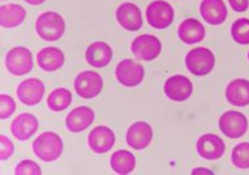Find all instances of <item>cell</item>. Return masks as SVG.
Returning <instances> with one entry per match:
<instances>
[{
  "mask_svg": "<svg viewBox=\"0 0 249 175\" xmlns=\"http://www.w3.org/2000/svg\"><path fill=\"white\" fill-rule=\"evenodd\" d=\"M66 24L59 13L48 11L41 13L36 21V32L39 38L48 42H54L65 34Z\"/></svg>",
  "mask_w": 249,
  "mask_h": 175,
  "instance_id": "obj_1",
  "label": "cell"
},
{
  "mask_svg": "<svg viewBox=\"0 0 249 175\" xmlns=\"http://www.w3.org/2000/svg\"><path fill=\"white\" fill-rule=\"evenodd\" d=\"M33 152L43 162H53L63 152V141L55 132H43L33 141Z\"/></svg>",
  "mask_w": 249,
  "mask_h": 175,
  "instance_id": "obj_2",
  "label": "cell"
},
{
  "mask_svg": "<svg viewBox=\"0 0 249 175\" xmlns=\"http://www.w3.org/2000/svg\"><path fill=\"white\" fill-rule=\"evenodd\" d=\"M185 65L194 76H206L214 68L215 56L206 47H197L186 54Z\"/></svg>",
  "mask_w": 249,
  "mask_h": 175,
  "instance_id": "obj_3",
  "label": "cell"
},
{
  "mask_svg": "<svg viewBox=\"0 0 249 175\" xmlns=\"http://www.w3.org/2000/svg\"><path fill=\"white\" fill-rule=\"evenodd\" d=\"M5 67L15 76H22L33 68V55L29 48L18 46L11 48L5 55Z\"/></svg>",
  "mask_w": 249,
  "mask_h": 175,
  "instance_id": "obj_4",
  "label": "cell"
},
{
  "mask_svg": "<svg viewBox=\"0 0 249 175\" xmlns=\"http://www.w3.org/2000/svg\"><path fill=\"white\" fill-rule=\"evenodd\" d=\"M147 21L155 29H165L171 25L175 18L172 5L164 0H155L146 11Z\"/></svg>",
  "mask_w": 249,
  "mask_h": 175,
  "instance_id": "obj_5",
  "label": "cell"
},
{
  "mask_svg": "<svg viewBox=\"0 0 249 175\" xmlns=\"http://www.w3.org/2000/svg\"><path fill=\"white\" fill-rule=\"evenodd\" d=\"M116 77L124 86L134 88L144 79V67L134 59H124L116 67Z\"/></svg>",
  "mask_w": 249,
  "mask_h": 175,
  "instance_id": "obj_6",
  "label": "cell"
},
{
  "mask_svg": "<svg viewBox=\"0 0 249 175\" xmlns=\"http://www.w3.org/2000/svg\"><path fill=\"white\" fill-rule=\"evenodd\" d=\"M73 86H75L76 93L82 98H95L103 90V77L93 71H84V72L77 75L75 82H73Z\"/></svg>",
  "mask_w": 249,
  "mask_h": 175,
  "instance_id": "obj_7",
  "label": "cell"
},
{
  "mask_svg": "<svg viewBox=\"0 0 249 175\" xmlns=\"http://www.w3.org/2000/svg\"><path fill=\"white\" fill-rule=\"evenodd\" d=\"M219 128L230 139H239L244 136L248 129V119L239 111H226L220 116Z\"/></svg>",
  "mask_w": 249,
  "mask_h": 175,
  "instance_id": "obj_8",
  "label": "cell"
},
{
  "mask_svg": "<svg viewBox=\"0 0 249 175\" xmlns=\"http://www.w3.org/2000/svg\"><path fill=\"white\" fill-rule=\"evenodd\" d=\"M131 51L138 59L151 62L160 55L161 42L155 35L143 34L134 39L131 43Z\"/></svg>",
  "mask_w": 249,
  "mask_h": 175,
  "instance_id": "obj_9",
  "label": "cell"
},
{
  "mask_svg": "<svg viewBox=\"0 0 249 175\" xmlns=\"http://www.w3.org/2000/svg\"><path fill=\"white\" fill-rule=\"evenodd\" d=\"M164 93L175 102H184L193 93V84L182 75H176L168 79L164 84Z\"/></svg>",
  "mask_w": 249,
  "mask_h": 175,
  "instance_id": "obj_10",
  "label": "cell"
},
{
  "mask_svg": "<svg viewBox=\"0 0 249 175\" xmlns=\"http://www.w3.org/2000/svg\"><path fill=\"white\" fill-rule=\"evenodd\" d=\"M45 94V85L39 79H26L18 86V97L25 106H36Z\"/></svg>",
  "mask_w": 249,
  "mask_h": 175,
  "instance_id": "obj_11",
  "label": "cell"
},
{
  "mask_svg": "<svg viewBox=\"0 0 249 175\" xmlns=\"http://www.w3.org/2000/svg\"><path fill=\"white\" fill-rule=\"evenodd\" d=\"M154 136L152 127L147 122H135L131 124L126 133V141L129 146L135 150L146 149Z\"/></svg>",
  "mask_w": 249,
  "mask_h": 175,
  "instance_id": "obj_12",
  "label": "cell"
},
{
  "mask_svg": "<svg viewBox=\"0 0 249 175\" xmlns=\"http://www.w3.org/2000/svg\"><path fill=\"white\" fill-rule=\"evenodd\" d=\"M117 21L124 29L129 32H137L142 28L143 17L142 12L137 4L134 3H122L117 8L116 12Z\"/></svg>",
  "mask_w": 249,
  "mask_h": 175,
  "instance_id": "obj_13",
  "label": "cell"
},
{
  "mask_svg": "<svg viewBox=\"0 0 249 175\" xmlns=\"http://www.w3.org/2000/svg\"><path fill=\"white\" fill-rule=\"evenodd\" d=\"M197 152L205 159H218L226 152L223 140L214 133H205L197 141Z\"/></svg>",
  "mask_w": 249,
  "mask_h": 175,
  "instance_id": "obj_14",
  "label": "cell"
},
{
  "mask_svg": "<svg viewBox=\"0 0 249 175\" xmlns=\"http://www.w3.org/2000/svg\"><path fill=\"white\" fill-rule=\"evenodd\" d=\"M116 143V136L107 126H97L88 135V145L95 153L103 154L112 149Z\"/></svg>",
  "mask_w": 249,
  "mask_h": 175,
  "instance_id": "obj_15",
  "label": "cell"
},
{
  "mask_svg": "<svg viewBox=\"0 0 249 175\" xmlns=\"http://www.w3.org/2000/svg\"><path fill=\"white\" fill-rule=\"evenodd\" d=\"M95 120V112L88 106H79L71 110L66 118V127L70 132L77 133L86 131Z\"/></svg>",
  "mask_w": 249,
  "mask_h": 175,
  "instance_id": "obj_16",
  "label": "cell"
},
{
  "mask_svg": "<svg viewBox=\"0 0 249 175\" xmlns=\"http://www.w3.org/2000/svg\"><path fill=\"white\" fill-rule=\"evenodd\" d=\"M38 129V119L33 114L24 112L21 115L16 116L11 124V132L18 140H29Z\"/></svg>",
  "mask_w": 249,
  "mask_h": 175,
  "instance_id": "obj_17",
  "label": "cell"
},
{
  "mask_svg": "<svg viewBox=\"0 0 249 175\" xmlns=\"http://www.w3.org/2000/svg\"><path fill=\"white\" fill-rule=\"evenodd\" d=\"M199 11L203 20L210 25H220L227 18V7L223 0H202Z\"/></svg>",
  "mask_w": 249,
  "mask_h": 175,
  "instance_id": "obj_18",
  "label": "cell"
},
{
  "mask_svg": "<svg viewBox=\"0 0 249 175\" xmlns=\"http://www.w3.org/2000/svg\"><path fill=\"white\" fill-rule=\"evenodd\" d=\"M113 58L112 47L107 42H93L87 47L86 59L87 63L96 68H103L107 67Z\"/></svg>",
  "mask_w": 249,
  "mask_h": 175,
  "instance_id": "obj_19",
  "label": "cell"
},
{
  "mask_svg": "<svg viewBox=\"0 0 249 175\" xmlns=\"http://www.w3.org/2000/svg\"><path fill=\"white\" fill-rule=\"evenodd\" d=\"M226 98L233 106L244 107L249 105V80L236 79L226 88Z\"/></svg>",
  "mask_w": 249,
  "mask_h": 175,
  "instance_id": "obj_20",
  "label": "cell"
},
{
  "mask_svg": "<svg viewBox=\"0 0 249 175\" xmlns=\"http://www.w3.org/2000/svg\"><path fill=\"white\" fill-rule=\"evenodd\" d=\"M178 38L186 45H194L201 42L206 35L205 26L196 18H186L178 26Z\"/></svg>",
  "mask_w": 249,
  "mask_h": 175,
  "instance_id": "obj_21",
  "label": "cell"
},
{
  "mask_svg": "<svg viewBox=\"0 0 249 175\" xmlns=\"http://www.w3.org/2000/svg\"><path fill=\"white\" fill-rule=\"evenodd\" d=\"M37 60L39 68L46 72H53L63 67L65 54L58 47H45L37 54Z\"/></svg>",
  "mask_w": 249,
  "mask_h": 175,
  "instance_id": "obj_22",
  "label": "cell"
},
{
  "mask_svg": "<svg viewBox=\"0 0 249 175\" xmlns=\"http://www.w3.org/2000/svg\"><path fill=\"white\" fill-rule=\"evenodd\" d=\"M26 17V11L18 4L1 5L0 8V24L3 28H16L21 25Z\"/></svg>",
  "mask_w": 249,
  "mask_h": 175,
  "instance_id": "obj_23",
  "label": "cell"
},
{
  "mask_svg": "<svg viewBox=\"0 0 249 175\" xmlns=\"http://www.w3.org/2000/svg\"><path fill=\"white\" fill-rule=\"evenodd\" d=\"M110 166L117 174H130L135 167V157L129 150H117L110 157Z\"/></svg>",
  "mask_w": 249,
  "mask_h": 175,
  "instance_id": "obj_24",
  "label": "cell"
},
{
  "mask_svg": "<svg viewBox=\"0 0 249 175\" xmlns=\"http://www.w3.org/2000/svg\"><path fill=\"white\" fill-rule=\"evenodd\" d=\"M72 102V94L66 88L54 89L48 97V106L53 111H63Z\"/></svg>",
  "mask_w": 249,
  "mask_h": 175,
  "instance_id": "obj_25",
  "label": "cell"
},
{
  "mask_svg": "<svg viewBox=\"0 0 249 175\" xmlns=\"http://www.w3.org/2000/svg\"><path fill=\"white\" fill-rule=\"evenodd\" d=\"M231 35L239 45H249V18H239L233 22Z\"/></svg>",
  "mask_w": 249,
  "mask_h": 175,
  "instance_id": "obj_26",
  "label": "cell"
},
{
  "mask_svg": "<svg viewBox=\"0 0 249 175\" xmlns=\"http://www.w3.org/2000/svg\"><path fill=\"white\" fill-rule=\"evenodd\" d=\"M231 159L237 169H249V143H240L235 146Z\"/></svg>",
  "mask_w": 249,
  "mask_h": 175,
  "instance_id": "obj_27",
  "label": "cell"
},
{
  "mask_svg": "<svg viewBox=\"0 0 249 175\" xmlns=\"http://www.w3.org/2000/svg\"><path fill=\"white\" fill-rule=\"evenodd\" d=\"M41 173H42L41 167L35 161H30V159L21 161L15 169V174L18 175H39Z\"/></svg>",
  "mask_w": 249,
  "mask_h": 175,
  "instance_id": "obj_28",
  "label": "cell"
},
{
  "mask_svg": "<svg viewBox=\"0 0 249 175\" xmlns=\"http://www.w3.org/2000/svg\"><path fill=\"white\" fill-rule=\"evenodd\" d=\"M0 103H1V109H0V118L1 119H7L12 115L15 110H16V103L13 98L8 94H1L0 95Z\"/></svg>",
  "mask_w": 249,
  "mask_h": 175,
  "instance_id": "obj_29",
  "label": "cell"
},
{
  "mask_svg": "<svg viewBox=\"0 0 249 175\" xmlns=\"http://www.w3.org/2000/svg\"><path fill=\"white\" fill-rule=\"evenodd\" d=\"M0 143H1V152H0V156H1V159L5 161V159H8V158L12 157L15 146H13L12 141L9 140L5 135H1V136H0Z\"/></svg>",
  "mask_w": 249,
  "mask_h": 175,
  "instance_id": "obj_30",
  "label": "cell"
},
{
  "mask_svg": "<svg viewBox=\"0 0 249 175\" xmlns=\"http://www.w3.org/2000/svg\"><path fill=\"white\" fill-rule=\"evenodd\" d=\"M228 3L235 12H245L248 9L249 0H228Z\"/></svg>",
  "mask_w": 249,
  "mask_h": 175,
  "instance_id": "obj_31",
  "label": "cell"
},
{
  "mask_svg": "<svg viewBox=\"0 0 249 175\" xmlns=\"http://www.w3.org/2000/svg\"><path fill=\"white\" fill-rule=\"evenodd\" d=\"M193 174H213V171L207 170V169H196L192 171Z\"/></svg>",
  "mask_w": 249,
  "mask_h": 175,
  "instance_id": "obj_32",
  "label": "cell"
},
{
  "mask_svg": "<svg viewBox=\"0 0 249 175\" xmlns=\"http://www.w3.org/2000/svg\"><path fill=\"white\" fill-rule=\"evenodd\" d=\"M24 1H26L28 4H32V5H39L42 4L45 0H24Z\"/></svg>",
  "mask_w": 249,
  "mask_h": 175,
  "instance_id": "obj_33",
  "label": "cell"
},
{
  "mask_svg": "<svg viewBox=\"0 0 249 175\" xmlns=\"http://www.w3.org/2000/svg\"><path fill=\"white\" fill-rule=\"evenodd\" d=\"M248 59H249V52H248Z\"/></svg>",
  "mask_w": 249,
  "mask_h": 175,
  "instance_id": "obj_34",
  "label": "cell"
}]
</instances>
